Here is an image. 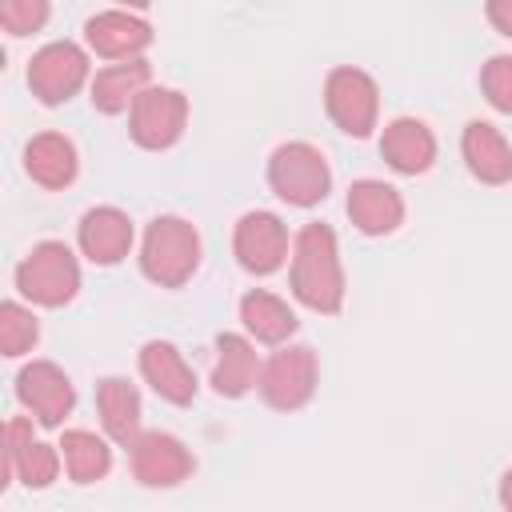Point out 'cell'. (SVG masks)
Wrapping results in <instances>:
<instances>
[{"label": "cell", "mask_w": 512, "mask_h": 512, "mask_svg": "<svg viewBox=\"0 0 512 512\" xmlns=\"http://www.w3.org/2000/svg\"><path fill=\"white\" fill-rule=\"evenodd\" d=\"M380 156L404 172V176H416V172H428L432 160H436V136L428 132L424 120H412V116H396L384 136H380Z\"/></svg>", "instance_id": "e0dca14e"}, {"label": "cell", "mask_w": 512, "mask_h": 512, "mask_svg": "<svg viewBox=\"0 0 512 512\" xmlns=\"http://www.w3.org/2000/svg\"><path fill=\"white\" fill-rule=\"evenodd\" d=\"M4 440H8V476H16L20 484L28 488H48L60 472V456L52 444H40L32 440V424L12 416L8 428H4Z\"/></svg>", "instance_id": "5bb4252c"}, {"label": "cell", "mask_w": 512, "mask_h": 512, "mask_svg": "<svg viewBox=\"0 0 512 512\" xmlns=\"http://www.w3.org/2000/svg\"><path fill=\"white\" fill-rule=\"evenodd\" d=\"M192 468H196L192 452L168 432H144L132 444V476L148 488H172V484L188 480Z\"/></svg>", "instance_id": "8fae6325"}, {"label": "cell", "mask_w": 512, "mask_h": 512, "mask_svg": "<svg viewBox=\"0 0 512 512\" xmlns=\"http://www.w3.org/2000/svg\"><path fill=\"white\" fill-rule=\"evenodd\" d=\"M292 292L312 312H340L344 304V268L336 236L328 224H304L292 244Z\"/></svg>", "instance_id": "6da1fadb"}, {"label": "cell", "mask_w": 512, "mask_h": 512, "mask_svg": "<svg viewBox=\"0 0 512 512\" xmlns=\"http://www.w3.org/2000/svg\"><path fill=\"white\" fill-rule=\"evenodd\" d=\"M84 40H88V48L96 56L124 64V60H140V52L152 44V28L132 12L108 8V12H96L84 24Z\"/></svg>", "instance_id": "7c38bea8"}, {"label": "cell", "mask_w": 512, "mask_h": 512, "mask_svg": "<svg viewBox=\"0 0 512 512\" xmlns=\"http://www.w3.org/2000/svg\"><path fill=\"white\" fill-rule=\"evenodd\" d=\"M200 268V236L180 216H156L140 244V272L160 288H180Z\"/></svg>", "instance_id": "7a4b0ae2"}, {"label": "cell", "mask_w": 512, "mask_h": 512, "mask_svg": "<svg viewBox=\"0 0 512 512\" xmlns=\"http://www.w3.org/2000/svg\"><path fill=\"white\" fill-rule=\"evenodd\" d=\"M60 452H64V468H68V476H72L76 484L104 480L108 468H112V448H108L96 432H84V428L64 432Z\"/></svg>", "instance_id": "cb8c5ba5"}, {"label": "cell", "mask_w": 512, "mask_h": 512, "mask_svg": "<svg viewBox=\"0 0 512 512\" xmlns=\"http://www.w3.org/2000/svg\"><path fill=\"white\" fill-rule=\"evenodd\" d=\"M88 80V56L72 40L44 44L28 64V88L40 104H64Z\"/></svg>", "instance_id": "ba28073f"}, {"label": "cell", "mask_w": 512, "mask_h": 512, "mask_svg": "<svg viewBox=\"0 0 512 512\" xmlns=\"http://www.w3.org/2000/svg\"><path fill=\"white\" fill-rule=\"evenodd\" d=\"M24 168L40 188H68L76 180V144L60 132H40L24 148Z\"/></svg>", "instance_id": "d6986e66"}, {"label": "cell", "mask_w": 512, "mask_h": 512, "mask_svg": "<svg viewBox=\"0 0 512 512\" xmlns=\"http://www.w3.org/2000/svg\"><path fill=\"white\" fill-rule=\"evenodd\" d=\"M480 88H484V96L496 112L512 116V56H492L480 68Z\"/></svg>", "instance_id": "484cf974"}, {"label": "cell", "mask_w": 512, "mask_h": 512, "mask_svg": "<svg viewBox=\"0 0 512 512\" xmlns=\"http://www.w3.org/2000/svg\"><path fill=\"white\" fill-rule=\"evenodd\" d=\"M260 380V368H256V348L236 336V332H224L216 340V368H212V388L228 400L244 396L252 384Z\"/></svg>", "instance_id": "7402d4cb"}, {"label": "cell", "mask_w": 512, "mask_h": 512, "mask_svg": "<svg viewBox=\"0 0 512 512\" xmlns=\"http://www.w3.org/2000/svg\"><path fill=\"white\" fill-rule=\"evenodd\" d=\"M460 148H464L468 172L476 180H484V184H508L512 180V148H508V140L500 136L496 124L468 120L464 136H460Z\"/></svg>", "instance_id": "ac0fdd59"}, {"label": "cell", "mask_w": 512, "mask_h": 512, "mask_svg": "<svg viewBox=\"0 0 512 512\" xmlns=\"http://www.w3.org/2000/svg\"><path fill=\"white\" fill-rule=\"evenodd\" d=\"M36 336H40L36 316L28 308H20L16 300H8L0 308V348H4V356H24L36 344Z\"/></svg>", "instance_id": "d4e9b609"}, {"label": "cell", "mask_w": 512, "mask_h": 512, "mask_svg": "<svg viewBox=\"0 0 512 512\" xmlns=\"http://www.w3.org/2000/svg\"><path fill=\"white\" fill-rule=\"evenodd\" d=\"M488 20L496 24V32L512 36V0H492L488 4Z\"/></svg>", "instance_id": "83f0119b"}, {"label": "cell", "mask_w": 512, "mask_h": 512, "mask_svg": "<svg viewBox=\"0 0 512 512\" xmlns=\"http://www.w3.org/2000/svg\"><path fill=\"white\" fill-rule=\"evenodd\" d=\"M184 120H188V100H184V92H176V88H156V84H152V88H144V92L136 96L128 128H132V140H136L140 148L160 152V148H172V144L180 140Z\"/></svg>", "instance_id": "52a82bcc"}, {"label": "cell", "mask_w": 512, "mask_h": 512, "mask_svg": "<svg viewBox=\"0 0 512 512\" xmlns=\"http://www.w3.org/2000/svg\"><path fill=\"white\" fill-rule=\"evenodd\" d=\"M324 108L332 116V124L348 136H368L376 128V112H380V92L376 80L360 68H332L324 80Z\"/></svg>", "instance_id": "8992f818"}, {"label": "cell", "mask_w": 512, "mask_h": 512, "mask_svg": "<svg viewBox=\"0 0 512 512\" xmlns=\"http://www.w3.org/2000/svg\"><path fill=\"white\" fill-rule=\"evenodd\" d=\"M16 396H20V404H24L44 428H60L64 416H68L72 404H76L72 380H68L52 360H32V364H24L20 376H16Z\"/></svg>", "instance_id": "9c48e42d"}, {"label": "cell", "mask_w": 512, "mask_h": 512, "mask_svg": "<svg viewBox=\"0 0 512 512\" xmlns=\"http://www.w3.org/2000/svg\"><path fill=\"white\" fill-rule=\"evenodd\" d=\"M268 184L280 200H288L296 208H312L328 196L332 172H328V160L320 156V148H312L304 140H288L268 160Z\"/></svg>", "instance_id": "277c9868"}, {"label": "cell", "mask_w": 512, "mask_h": 512, "mask_svg": "<svg viewBox=\"0 0 512 512\" xmlns=\"http://www.w3.org/2000/svg\"><path fill=\"white\" fill-rule=\"evenodd\" d=\"M316 372H320L316 352H312L308 344H288V348H280V352H272V356L264 360L256 388H260V396H264L268 408H276V412H296V408H304V404L312 400V392H316Z\"/></svg>", "instance_id": "5b68a950"}, {"label": "cell", "mask_w": 512, "mask_h": 512, "mask_svg": "<svg viewBox=\"0 0 512 512\" xmlns=\"http://www.w3.org/2000/svg\"><path fill=\"white\" fill-rule=\"evenodd\" d=\"M16 288L24 300L60 308L76 296L80 288V264L64 240H44L36 244L20 264H16Z\"/></svg>", "instance_id": "3957f363"}, {"label": "cell", "mask_w": 512, "mask_h": 512, "mask_svg": "<svg viewBox=\"0 0 512 512\" xmlns=\"http://www.w3.org/2000/svg\"><path fill=\"white\" fill-rule=\"evenodd\" d=\"M44 20H48V4H44V0H4V4H0V24H4V32H12V36L36 32Z\"/></svg>", "instance_id": "4316f807"}, {"label": "cell", "mask_w": 512, "mask_h": 512, "mask_svg": "<svg viewBox=\"0 0 512 512\" xmlns=\"http://www.w3.org/2000/svg\"><path fill=\"white\" fill-rule=\"evenodd\" d=\"M240 320L260 344H284L296 332V312L268 288H252L240 296Z\"/></svg>", "instance_id": "603a6c76"}, {"label": "cell", "mask_w": 512, "mask_h": 512, "mask_svg": "<svg viewBox=\"0 0 512 512\" xmlns=\"http://www.w3.org/2000/svg\"><path fill=\"white\" fill-rule=\"evenodd\" d=\"M96 408H100V420H104V432L116 440V444H136L144 432H140V396L128 380L120 376H104L96 384Z\"/></svg>", "instance_id": "44dd1931"}, {"label": "cell", "mask_w": 512, "mask_h": 512, "mask_svg": "<svg viewBox=\"0 0 512 512\" xmlns=\"http://www.w3.org/2000/svg\"><path fill=\"white\" fill-rule=\"evenodd\" d=\"M132 248V220L120 208H88L80 216V252L92 264H120Z\"/></svg>", "instance_id": "2e32d148"}, {"label": "cell", "mask_w": 512, "mask_h": 512, "mask_svg": "<svg viewBox=\"0 0 512 512\" xmlns=\"http://www.w3.org/2000/svg\"><path fill=\"white\" fill-rule=\"evenodd\" d=\"M348 216L364 236H388L404 220V200L384 180H356L348 188Z\"/></svg>", "instance_id": "9a60e30c"}, {"label": "cell", "mask_w": 512, "mask_h": 512, "mask_svg": "<svg viewBox=\"0 0 512 512\" xmlns=\"http://www.w3.org/2000/svg\"><path fill=\"white\" fill-rule=\"evenodd\" d=\"M500 504L512 512V468L504 472V480H500Z\"/></svg>", "instance_id": "f1b7e54d"}, {"label": "cell", "mask_w": 512, "mask_h": 512, "mask_svg": "<svg viewBox=\"0 0 512 512\" xmlns=\"http://www.w3.org/2000/svg\"><path fill=\"white\" fill-rule=\"evenodd\" d=\"M232 248L248 272L268 276L288 260V228L272 212H244L232 232Z\"/></svg>", "instance_id": "30bf717a"}, {"label": "cell", "mask_w": 512, "mask_h": 512, "mask_svg": "<svg viewBox=\"0 0 512 512\" xmlns=\"http://www.w3.org/2000/svg\"><path fill=\"white\" fill-rule=\"evenodd\" d=\"M140 372L152 384V392L168 404H192L196 400V372L168 340H148L140 348Z\"/></svg>", "instance_id": "4fadbf2b"}, {"label": "cell", "mask_w": 512, "mask_h": 512, "mask_svg": "<svg viewBox=\"0 0 512 512\" xmlns=\"http://www.w3.org/2000/svg\"><path fill=\"white\" fill-rule=\"evenodd\" d=\"M148 80H152L148 60H124V64L100 68L96 80H92V104H96V112H104V116L128 112L136 104V96L144 88H152Z\"/></svg>", "instance_id": "ffe728a7"}]
</instances>
